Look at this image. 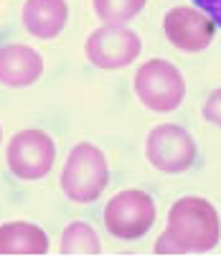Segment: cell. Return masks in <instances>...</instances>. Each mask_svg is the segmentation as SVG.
Masks as SVG:
<instances>
[{"mask_svg":"<svg viewBox=\"0 0 221 257\" xmlns=\"http://www.w3.org/2000/svg\"><path fill=\"white\" fill-rule=\"evenodd\" d=\"M221 224L211 201L201 196H183L170 206L168 229L158 237V254H188L208 252L218 244Z\"/></svg>","mask_w":221,"mask_h":257,"instance_id":"1","label":"cell"},{"mask_svg":"<svg viewBox=\"0 0 221 257\" xmlns=\"http://www.w3.org/2000/svg\"><path fill=\"white\" fill-rule=\"evenodd\" d=\"M107 181H109V168L104 153L92 143L74 145L61 171L64 196L74 204H92L107 189Z\"/></svg>","mask_w":221,"mask_h":257,"instance_id":"2","label":"cell"},{"mask_svg":"<svg viewBox=\"0 0 221 257\" xmlns=\"http://www.w3.org/2000/svg\"><path fill=\"white\" fill-rule=\"evenodd\" d=\"M135 94L153 112H173L186 97V82L170 61L150 59L135 71Z\"/></svg>","mask_w":221,"mask_h":257,"instance_id":"3","label":"cell"},{"mask_svg":"<svg viewBox=\"0 0 221 257\" xmlns=\"http://www.w3.org/2000/svg\"><path fill=\"white\" fill-rule=\"evenodd\" d=\"M155 224V201L142 189H125L104 206V227L117 239H140Z\"/></svg>","mask_w":221,"mask_h":257,"instance_id":"4","label":"cell"},{"mask_svg":"<svg viewBox=\"0 0 221 257\" xmlns=\"http://www.w3.org/2000/svg\"><path fill=\"white\" fill-rule=\"evenodd\" d=\"M8 168L21 181H39L49 176L56 161V145L49 133L39 127H26L16 133L8 143Z\"/></svg>","mask_w":221,"mask_h":257,"instance_id":"5","label":"cell"},{"mask_svg":"<svg viewBox=\"0 0 221 257\" xmlns=\"http://www.w3.org/2000/svg\"><path fill=\"white\" fill-rule=\"evenodd\" d=\"M142 41L140 36L122 26V23H104L97 31L89 33L87 39V59L104 71H115V69H125L130 66L137 56H140Z\"/></svg>","mask_w":221,"mask_h":257,"instance_id":"6","label":"cell"},{"mask_svg":"<svg viewBox=\"0 0 221 257\" xmlns=\"http://www.w3.org/2000/svg\"><path fill=\"white\" fill-rule=\"evenodd\" d=\"M145 156L163 173H186L196 163V143L180 125H158L147 135Z\"/></svg>","mask_w":221,"mask_h":257,"instance_id":"7","label":"cell"},{"mask_svg":"<svg viewBox=\"0 0 221 257\" xmlns=\"http://www.w3.org/2000/svg\"><path fill=\"white\" fill-rule=\"evenodd\" d=\"M163 33L178 51L198 54L213 41V21L198 8L178 6L165 13Z\"/></svg>","mask_w":221,"mask_h":257,"instance_id":"8","label":"cell"},{"mask_svg":"<svg viewBox=\"0 0 221 257\" xmlns=\"http://www.w3.org/2000/svg\"><path fill=\"white\" fill-rule=\"evenodd\" d=\"M44 74V59L41 54L23 46L8 44L0 46V84L3 87H31Z\"/></svg>","mask_w":221,"mask_h":257,"instance_id":"9","label":"cell"},{"mask_svg":"<svg viewBox=\"0 0 221 257\" xmlns=\"http://www.w3.org/2000/svg\"><path fill=\"white\" fill-rule=\"evenodd\" d=\"M69 21L66 0H26L23 6V26L31 36L41 41H51L64 31Z\"/></svg>","mask_w":221,"mask_h":257,"instance_id":"10","label":"cell"},{"mask_svg":"<svg viewBox=\"0 0 221 257\" xmlns=\"http://www.w3.org/2000/svg\"><path fill=\"white\" fill-rule=\"evenodd\" d=\"M49 237L31 222L0 224V254H46Z\"/></svg>","mask_w":221,"mask_h":257,"instance_id":"11","label":"cell"},{"mask_svg":"<svg viewBox=\"0 0 221 257\" xmlns=\"http://www.w3.org/2000/svg\"><path fill=\"white\" fill-rule=\"evenodd\" d=\"M61 254H99L102 244L97 232L92 229V224L87 222H71L64 234H61Z\"/></svg>","mask_w":221,"mask_h":257,"instance_id":"12","label":"cell"},{"mask_svg":"<svg viewBox=\"0 0 221 257\" xmlns=\"http://www.w3.org/2000/svg\"><path fill=\"white\" fill-rule=\"evenodd\" d=\"M145 3L147 0H92V8L102 21L125 26L145 8Z\"/></svg>","mask_w":221,"mask_h":257,"instance_id":"13","label":"cell"},{"mask_svg":"<svg viewBox=\"0 0 221 257\" xmlns=\"http://www.w3.org/2000/svg\"><path fill=\"white\" fill-rule=\"evenodd\" d=\"M201 115H203V120H206V122H211V125L221 127V87H218V89H213V92L208 94V99L203 102Z\"/></svg>","mask_w":221,"mask_h":257,"instance_id":"14","label":"cell"},{"mask_svg":"<svg viewBox=\"0 0 221 257\" xmlns=\"http://www.w3.org/2000/svg\"><path fill=\"white\" fill-rule=\"evenodd\" d=\"M193 3L198 11H203L213 21V26L221 28V0H193Z\"/></svg>","mask_w":221,"mask_h":257,"instance_id":"15","label":"cell"},{"mask_svg":"<svg viewBox=\"0 0 221 257\" xmlns=\"http://www.w3.org/2000/svg\"><path fill=\"white\" fill-rule=\"evenodd\" d=\"M0 138H3V130H0Z\"/></svg>","mask_w":221,"mask_h":257,"instance_id":"16","label":"cell"}]
</instances>
